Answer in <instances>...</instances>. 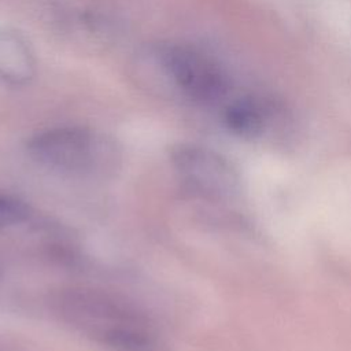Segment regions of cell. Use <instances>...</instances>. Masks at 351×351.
<instances>
[{
	"mask_svg": "<svg viewBox=\"0 0 351 351\" xmlns=\"http://www.w3.org/2000/svg\"><path fill=\"white\" fill-rule=\"evenodd\" d=\"M136 71L145 86L199 104L218 103L229 90L223 69L207 53L185 44L148 45L136 58Z\"/></svg>",
	"mask_w": 351,
	"mask_h": 351,
	"instance_id": "6da1fadb",
	"label": "cell"
},
{
	"mask_svg": "<svg viewBox=\"0 0 351 351\" xmlns=\"http://www.w3.org/2000/svg\"><path fill=\"white\" fill-rule=\"evenodd\" d=\"M26 149L38 165L69 176L107 177L121 163L114 138L85 126H55L33 134Z\"/></svg>",
	"mask_w": 351,
	"mask_h": 351,
	"instance_id": "7a4b0ae2",
	"label": "cell"
},
{
	"mask_svg": "<svg viewBox=\"0 0 351 351\" xmlns=\"http://www.w3.org/2000/svg\"><path fill=\"white\" fill-rule=\"evenodd\" d=\"M49 307L64 325L99 346L123 329L152 324L126 298L92 287L60 288L51 295Z\"/></svg>",
	"mask_w": 351,
	"mask_h": 351,
	"instance_id": "3957f363",
	"label": "cell"
},
{
	"mask_svg": "<svg viewBox=\"0 0 351 351\" xmlns=\"http://www.w3.org/2000/svg\"><path fill=\"white\" fill-rule=\"evenodd\" d=\"M170 163L193 197L221 204L236 200L241 192L239 173L217 151L193 143H180L170 149Z\"/></svg>",
	"mask_w": 351,
	"mask_h": 351,
	"instance_id": "277c9868",
	"label": "cell"
},
{
	"mask_svg": "<svg viewBox=\"0 0 351 351\" xmlns=\"http://www.w3.org/2000/svg\"><path fill=\"white\" fill-rule=\"evenodd\" d=\"M36 56L27 40L11 27L0 25V82L25 86L36 75Z\"/></svg>",
	"mask_w": 351,
	"mask_h": 351,
	"instance_id": "5b68a950",
	"label": "cell"
},
{
	"mask_svg": "<svg viewBox=\"0 0 351 351\" xmlns=\"http://www.w3.org/2000/svg\"><path fill=\"white\" fill-rule=\"evenodd\" d=\"M270 119L267 107L258 99L244 96L230 101L223 110L226 128L244 138H255L265 133Z\"/></svg>",
	"mask_w": 351,
	"mask_h": 351,
	"instance_id": "8992f818",
	"label": "cell"
},
{
	"mask_svg": "<svg viewBox=\"0 0 351 351\" xmlns=\"http://www.w3.org/2000/svg\"><path fill=\"white\" fill-rule=\"evenodd\" d=\"M32 207L21 197L0 191V229H10L27 222Z\"/></svg>",
	"mask_w": 351,
	"mask_h": 351,
	"instance_id": "52a82bcc",
	"label": "cell"
}]
</instances>
